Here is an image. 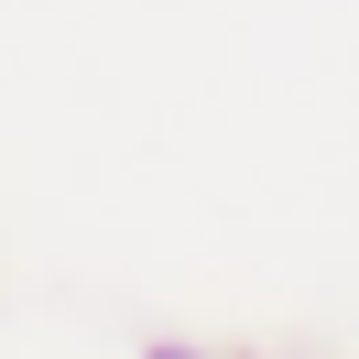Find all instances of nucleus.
<instances>
[{
    "mask_svg": "<svg viewBox=\"0 0 359 359\" xmlns=\"http://www.w3.org/2000/svg\"><path fill=\"white\" fill-rule=\"evenodd\" d=\"M131 359H229V348H207V337H142Z\"/></svg>",
    "mask_w": 359,
    "mask_h": 359,
    "instance_id": "f257e3e1",
    "label": "nucleus"
}]
</instances>
